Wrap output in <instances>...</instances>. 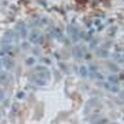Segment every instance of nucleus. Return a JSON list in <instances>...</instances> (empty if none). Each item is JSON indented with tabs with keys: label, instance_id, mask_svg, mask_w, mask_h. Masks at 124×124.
Segmentation results:
<instances>
[{
	"label": "nucleus",
	"instance_id": "f257e3e1",
	"mask_svg": "<svg viewBox=\"0 0 124 124\" xmlns=\"http://www.w3.org/2000/svg\"><path fill=\"white\" fill-rule=\"evenodd\" d=\"M14 41H15V42L17 41V34L16 32H13V31H6L5 35L1 39V42L4 45H10L11 42H14Z\"/></svg>",
	"mask_w": 124,
	"mask_h": 124
},
{
	"label": "nucleus",
	"instance_id": "f03ea898",
	"mask_svg": "<svg viewBox=\"0 0 124 124\" xmlns=\"http://www.w3.org/2000/svg\"><path fill=\"white\" fill-rule=\"evenodd\" d=\"M67 31H68V35L72 37V40H73L75 42H77L78 39H79V30L75 25H68Z\"/></svg>",
	"mask_w": 124,
	"mask_h": 124
},
{
	"label": "nucleus",
	"instance_id": "7ed1b4c3",
	"mask_svg": "<svg viewBox=\"0 0 124 124\" xmlns=\"http://www.w3.org/2000/svg\"><path fill=\"white\" fill-rule=\"evenodd\" d=\"M36 71H37V72H36V75H39L40 77H42V78L50 81L51 75H50V71H48L47 68H45L44 66H37V67H36Z\"/></svg>",
	"mask_w": 124,
	"mask_h": 124
},
{
	"label": "nucleus",
	"instance_id": "20e7f679",
	"mask_svg": "<svg viewBox=\"0 0 124 124\" xmlns=\"http://www.w3.org/2000/svg\"><path fill=\"white\" fill-rule=\"evenodd\" d=\"M1 62H3V66H4L6 70H11V68L14 67V61H13V58H10V57H8V56H4V58L1 60Z\"/></svg>",
	"mask_w": 124,
	"mask_h": 124
},
{
	"label": "nucleus",
	"instance_id": "39448f33",
	"mask_svg": "<svg viewBox=\"0 0 124 124\" xmlns=\"http://www.w3.org/2000/svg\"><path fill=\"white\" fill-rule=\"evenodd\" d=\"M103 87L107 88L109 92H113V93H118L119 92V87L117 85L110 83V82H104V83H103Z\"/></svg>",
	"mask_w": 124,
	"mask_h": 124
},
{
	"label": "nucleus",
	"instance_id": "423d86ee",
	"mask_svg": "<svg viewBox=\"0 0 124 124\" xmlns=\"http://www.w3.org/2000/svg\"><path fill=\"white\" fill-rule=\"evenodd\" d=\"M16 30L19 31V34H20V36H21V37L27 36V29H26L25 24H23V23H19V24L16 25Z\"/></svg>",
	"mask_w": 124,
	"mask_h": 124
},
{
	"label": "nucleus",
	"instance_id": "0eeeda50",
	"mask_svg": "<svg viewBox=\"0 0 124 124\" xmlns=\"http://www.w3.org/2000/svg\"><path fill=\"white\" fill-rule=\"evenodd\" d=\"M83 47H81V46H75L73 50H72V52H73V56L76 58H82L83 57Z\"/></svg>",
	"mask_w": 124,
	"mask_h": 124
},
{
	"label": "nucleus",
	"instance_id": "6e6552de",
	"mask_svg": "<svg viewBox=\"0 0 124 124\" xmlns=\"http://www.w3.org/2000/svg\"><path fill=\"white\" fill-rule=\"evenodd\" d=\"M34 82H35L37 86H45L48 81L45 79V78H42V77H40L39 75H35V77H34Z\"/></svg>",
	"mask_w": 124,
	"mask_h": 124
},
{
	"label": "nucleus",
	"instance_id": "1a4fd4ad",
	"mask_svg": "<svg viewBox=\"0 0 124 124\" xmlns=\"http://www.w3.org/2000/svg\"><path fill=\"white\" fill-rule=\"evenodd\" d=\"M40 37H41V36H40V34H39V31H32V32L30 34V36H29V39H30L31 42H37Z\"/></svg>",
	"mask_w": 124,
	"mask_h": 124
},
{
	"label": "nucleus",
	"instance_id": "9d476101",
	"mask_svg": "<svg viewBox=\"0 0 124 124\" xmlns=\"http://www.w3.org/2000/svg\"><path fill=\"white\" fill-rule=\"evenodd\" d=\"M9 81H10V77H9L8 73H5V72L0 73V83L6 85V83H9Z\"/></svg>",
	"mask_w": 124,
	"mask_h": 124
},
{
	"label": "nucleus",
	"instance_id": "9b49d317",
	"mask_svg": "<svg viewBox=\"0 0 124 124\" xmlns=\"http://www.w3.org/2000/svg\"><path fill=\"white\" fill-rule=\"evenodd\" d=\"M108 81L110 82V83H113V85H118V82H119V78L117 77V76H109L108 77Z\"/></svg>",
	"mask_w": 124,
	"mask_h": 124
},
{
	"label": "nucleus",
	"instance_id": "f8f14e48",
	"mask_svg": "<svg viewBox=\"0 0 124 124\" xmlns=\"http://www.w3.org/2000/svg\"><path fill=\"white\" fill-rule=\"evenodd\" d=\"M52 35L56 39H62V32H61L58 29H52Z\"/></svg>",
	"mask_w": 124,
	"mask_h": 124
},
{
	"label": "nucleus",
	"instance_id": "ddd939ff",
	"mask_svg": "<svg viewBox=\"0 0 124 124\" xmlns=\"http://www.w3.org/2000/svg\"><path fill=\"white\" fill-rule=\"evenodd\" d=\"M97 55H98L99 57H108V51H107V50H103V48H101V50H98Z\"/></svg>",
	"mask_w": 124,
	"mask_h": 124
},
{
	"label": "nucleus",
	"instance_id": "4468645a",
	"mask_svg": "<svg viewBox=\"0 0 124 124\" xmlns=\"http://www.w3.org/2000/svg\"><path fill=\"white\" fill-rule=\"evenodd\" d=\"M3 51H4V52H8V54H13L14 47H13V46H10V45H4Z\"/></svg>",
	"mask_w": 124,
	"mask_h": 124
},
{
	"label": "nucleus",
	"instance_id": "2eb2a0df",
	"mask_svg": "<svg viewBox=\"0 0 124 124\" xmlns=\"http://www.w3.org/2000/svg\"><path fill=\"white\" fill-rule=\"evenodd\" d=\"M79 73H81V76H83V77H87V76H88V70H87V67L82 66V67L79 68Z\"/></svg>",
	"mask_w": 124,
	"mask_h": 124
},
{
	"label": "nucleus",
	"instance_id": "dca6fc26",
	"mask_svg": "<svg viewBox=\"0 0 124 124\" xmlns=\"http://www.w3.org/2000/svg\"><path fill=\"white\" fill-rule=\"evenodd\" d=\"M113 58L117 62H123V54H114L113 55Z\"/></svg>",
	"mask_w": 124,
	"mask_h": 124
},
{
	"label": "nucleus",
	"instance_id": "f3484780",
	"mask_svg": "<svg viewBox=\"0 0 124 124\" xmlns=\"http://www.w3.org/2000/svg\"><path fill=\"white\" fill-rule=\"evenodd\" d=\"M35 63V58L34 57H29L27 60H26V65L27 66H32Z\"/></svg>",
	"mask_w": 124,
	"mask_h": 124
},
{
	"label": "nucleus",
	"instance_id": "a211bd4d",
	"mask_svg": "<svg viewBox=\"0 0 124 124\" xmlns=\"http://www.w3.org/2000/svg\"><path fill=\"white\" fill-rule=\"evenodd\" d=\"M3 98H4V92L0 89V101H3Z\"/></svg>",
	"mask_w": 124,
	"mask_h": 124
},
{
	"label": "nucleus",
	"instance_id": "6ab92c4d",
	"mask_svg": "<svg viewBox=\"0 0 124 124\" xmlns=\"http://www.w3.org/2000/svg\"><path fill=\"white\" fill-rule=\"evenodd\" d=\"M109 67H110L112 70H114V71H118V68H117L116 66H113V65H109Z\"/></svg>",
	"mask_w": 124,
	"mask_h": 124
},
{
	"label": "nucleus",
	"instance_id": "aec40b11",
	"mask_svg": "<svg viewBox=\"0 0 124 124\" xmlns=\"http://www.w3.org/2000/svg\"><path fill=\"white\" fill-rule=\"evenodd\" d=\"M17 97H19V98H23V97H24V93H19Z\"/></svg>",
	"mask_w": 124,
	"mask_h": 124
},
{
	"label": "nucleus",
	"instance_id": "412c9836",
	"mask_svg": "<svg viewBox=\"0 0 124 124\" xmlns=\"http://www.w3.org/2000/svg\"><path fill=\"white\" fill-rule=\"evenodd\" d=\"M44 62H46V63H50V60H48V58H44Z\"/></svg>",
	"mask_w": 124,
	"mask_h": 124
},
{
	"label": "nucleus",
	"instance_id": "4be33fe9",
	"mask_svg": "<svg viewBox=\"0 0 124 124\" xmlns=\"http://www.w3.org/2000/svg\"><path fill=\"white\" fill-rule=\"evenodd\" d=\"M1 65H3V62H1V61H0V67H1Z\"/></svg>",
	"mask_w": 124,
	"mask_h": 124
},
{
	"label": "nucleus",
	"instance_id": "5701e85b",
	"mask_svg": "<svg viewBox=\"0 0 124 124\" xmlns=\"http://www.w3.org/2000/svg\"><path fill=\"white\" fill-rule=\"evenodd\" d=\"M123 62H124V54H123Z\"/></svg>",
	"mask_w": 124,
	"mask_h": 124
}]
</instances>
